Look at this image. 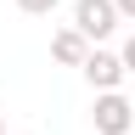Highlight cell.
I'll use <instances>...</instances> for the list:
<instances>
[{
    "mask_svg": "<svg viewBox=\"0 0 135 135\" xmlns=\"http://www.w3.org/2000/svg\"><path fill=\"white\" fill-rule=\"evenodd\" d=\"M51 56H56L62 68H84L90 62V40H84L79 28H56L51 34Z\"/></svg>",
    "mask_w": 135,
    "mask_h": 135,
    "instance_id": "obj_4",
    "label": "cell"
},
{
    "mask_svg": "<svg viewBox=\"0 0 135 135\" xmlns=\"http://www.w3.org/2000/svg\"><path fill=\"white\" fill-rule=\"evenodd\" d=\"M0 135H6V113H0Z\"/></svg>",
    "mask_w": 135,
    "mask_h": 135,
    "instance_id": "obj_8",
    "label": "cell"
},
{
    "mask_svg": "<svg viewBox=\"0 0 135 135\" xmlns=\"http://www.w3.org/2000/svg\"><path fill=\"white\" fill-rule=\"evenodd\" d=\"M90 124H96V135H129V129H135V107H129V96L101 90L96 107H90Z\"/></svg>",
    "mask_w": 135,
    "mask_h": 135,
    "instance_id": "obj_1",
    "label": "cell"
},
{
    "mask_svg": "<svg viewBox=\"0 0 135 135\" xmlns=\"http://www.w3.org/2000/svg\"><path fill=\"white\" fill-rule=\"evenodd\" d=\"M17 11H28V17H51V11H56V0H17Z\"/></svg>",
    "mask_w": 135,
    "mask_h": 135,
    "instance_id": "obj_5",
    "label": "cell"
},
{
    "mask_svg": "<svg viewBox=\"0 0 135 135\" xmlns=\"http://www.w3.org/2000/svg\"><path fill=\"white\" fill-rule=\"evenodd\" d=\"M118 56H124V68H129V73H135V34H129V40H124V51H118Z\"/></svg>",
    "mask_w": 135,
    "mask_h": 135,
    "instance_id": "obj_6",
    "label": "cell"
},
{
    "mask_svg": "<svg viewBox=\"0 0 135 135\" xmlns=\"http://www.w3.org/2000/svg\"><path fill=\"white\" fill-rule=\"evenodd\" d=\"M113 6H118V11H124V17H135V0H113Z\"/></svg>",
    "mask_w": 135,
    "mask_h": 135,
    "instance_id": "obj_7",
    "label": "cell"
},
{
    "mask_svg": "<svg viewBox=\"0 0 135 135\" xmlns=\"http://www.w3.org/2000/svg\"><path fill=\"white\" fill-rule=\"evenodd\" d=\"M124 56H113V51H90V62H84V79L96 84V96L101 90H118V84H124Z\"/></svg>",
    "mask_w": 135,
    "mask_h": 135,
    "instance_id": "obj_3",
    "label": "cell"
},
{
    "mask_svg": "<svg viewBox=\"0 0 135 135\" xmlns=\"http://www.w3.org/2000/svg\"><path fill=\"white\" fill-rule=\"evenodd\" d=\"M118 17L124 11H118L113 0H79L73 6V28L84 34V40H107V34L118 28Z\"/></svg>",
    "mask_w": 135,
    "mask_h": 135,
    "instance_id": "obj_2",
    "label": "cell"
}]
</instances>
